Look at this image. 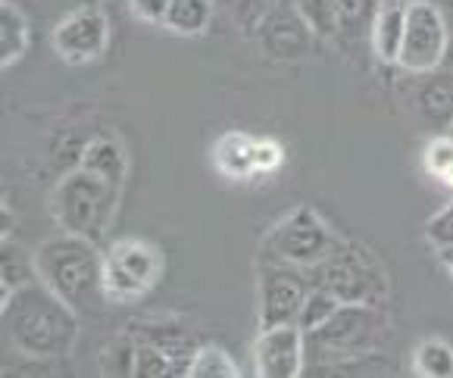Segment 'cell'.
I'll return each mask as SVG.
<instances>
[{
    "instance_id": "cell-26",
    "label": "cell",
    "mask_w": 453,
    "mask_h": 378,
    "mask_svg": "<svg viewBox=\"0 0 453 378\" xmlns=\"http://www.w3.org/2000/svg\"><path fill=\"white\" fill-rule=\"evenodd\" d=\"M422 166H426V173L432 175V179L444 181V185L450 181V175H453V135L450 132L428 141L426 150H422Z\"/></svg>"
},
{
    "instance_id": "cell-22",
    "label": "cell",
    "mask_w": 453,
    "mask_h": 378,
    "mask_svg": "<svg viewBox=\"0 0 453 378\" xmlns=\"http://www.w3.org/2000/svg\"><path fill=\"white\" fill-rule=\"evenodd\" d=\"M35 257H28L22 247H16L13 241L4 238L0 247V285H4V297H10L13 291H19L22 285L35 282Z\"/></svg>"
},
{
    "instance_id": "cell-13",
    "label": "cell",
    "mask_w": 453,
    "mask_h": 378,
    "mask_svg": "<svg viewBox=\"0 0 453 378\" xmlns=\"http://www.w3.org/2000/svg\"><path fill=\"white\" fill-rule=\"evenodd\" d=\"M213 166L226 179H254V175H260V138L247 132H226L213 144Z\"/></svg>"
},
{
    "instance_id": "cell-17",
    "label": "cell",
    "mask_w": 453,
    "mask_h": 378,
    "mask_svg": "<svg viewBox=\"0 0 453 378\" xmlns=\"http://www.w3.org/2000/svg\"><path fill=\"white\" fill-rule=\"evenodd\" d=\"M32 44V26L16 0H0V66H16Z\"/></svg>"
},
{
    "instance_id": "cell-14",
    "label": "cell",
    "mask_w": 453,
    "mask_h": 378,
    "mask_svg": "<svg viewBox=\"0 0 453 378\" xmlns=\"http://www.w3.org/2000/svg\"><path fill=\"white\" fill-rule=\"evenodd\" d=\"M197 347H166L157 341L134 338L132 378H185L188 359Z\"/></svg>"
},
{
    "instance_id": "cell-30",
    "label": "cell",
    "mask_w": 453,
    "mask_h": 378,
    "mask_svg": "<svg viewBox=\"0 0 453 378\" xmlns=\"http://www.w3.org/2000/svg\"><path fill=\"white\" fill-rule=\"evenodd\" d=\"M438 259H441V266H444L447 273L453 275V247H447V251H438Z\"/></svg>"
},
{
    "instance_id": "cell-4",
    "label": "cell",
    "mask_w": 453,
    "mask_h": 378,
    "mask_svg": "<svg viewBox=\"0 0 453 378\" xmlns=\"http://www.w3.org/2000/svg\"><path fill=\"white\" fill-rule=\"evenodd\" d=\"M341 244H344V238L332 232V226L319 212L310 206H297L269 228V235L263 238V259L310 273L328 257H334Z\"/></svg>"
},
{
    "instance_id": "cell-11",
    "label": "cell",
    "mask_w": 453,
    "mask_h": 378,
    "mask_svg": "<svg viewBox=\"0 0 453 378\" xmlns=\"http://www.w3.org/2000/svg\"><path fill=\"white\" fill-rule=\"evenodd\" d=\"M307 335L297 326L260 328L254 341V378H300L307 366Z\"/></svg>"
},
{
    "instance_id": "cell-20",
    "label": "cell",
    "mask_w": 453,
    "mask_h": 378,
    "mask_svg": "<svg viewBox=\"0 0 453 378\" xmlns=\"http://www.w3.org/2000/svg\"><path fill=\"white\" fill-rule=\"evenodd\" d=\"M419 110L428 122H438L441 128H450L453 122V79L444 73H432L419 91Z\"/></svg>"
},
{
    "instance_id": "cell-19",
    "label": "cell",
    "mask_w": 453,
    "mask_h": 378,
    "mask_svg": "<svg viewBox=\"0 0 453 378\" xmlns=\"http://www.w3.org/2000/svg\"><path fill=\"white\" fill-rule=\"evenodd\" d=\"M213 0H173L166 13V28L181 38H194L203 35L213 22Z\"/></svg>"
},
{
    "instance_id": "cell-3",
    "label": "cell",
    "mask_w": 453,
    "mask_h": 378,
    "mask_svg": "<svg viewBox=\"0 0 453 378\" xmlns=\"http://www.w3.org/2000/svg\"><path fill=\"white\" fill-rule=\"evenodd\" d=\"M119 197V185L75 166L50 191V216L63 232L88 238L100 247V241L107 238V232L113 228Z\"/></svg>"
},
{
    "instance_id": "cell-16",
    "label": "cell",
    "mask_w": 453,
    "mask_h": 378,
    "mask_svg": "<svg viewBox=\"0 0 453 378\" xmlns=\"http://www.w3.org/2000/svg\"><path fill=\"white\" fill-rule=\"evenodd\" d=\"M79 166L94 175H100V179L113 181V185L126 188L128 153H126V147H122V141L113 138V135H97V138L88 141V144L81 147Z\"/></svg>"
},
{
    "instance_id": "cell-25",
    "label": "cell",
    "mask_w": 453,
    "mask_h": 378,
    "mask_svg": "<svg viewBox=\"0 0 453 378\" xmlns=\"http://www.w3.org/2000/svg\"><path fill=\"white\" fill-rule=\"evenodd\" d=\"M291 4L310 22L316 38H334L338 35V0H291Z\"/></svg>"
},
{
    "instance_id": "cell-12",
    "label": "cell",
    "mask_w": 453,
    "mask_h": 378,
    "mask_svg": "<svg viewBox=\"0 0 453 378\" xmlns=\"http://www.w3.org/2000/svg\"><path fill=\"white\" fill-rule=\"evenodd\" d=\"M257 44L273 57V60H300L307 57L310 47H313L316 32L310 28V22L297 13L291 0H281L279 7H273L263 22L254 32Z\"/></svg>"
},
{
    "instance_id": "cell-32",
    "label": "cell",
    "mask_w": 453,
    "mask_h": 378,
    "mask_svg": "<svg viewBox=\"0 0 453 378\" xmlns=\"http://www.w3.org/2000/svg\"><path fill=\"white\" fill-rule=\"evenodd\" d=\"M447 132H450V135H453V122H450V128H447Z\"/></svg>"
},
{
    "instance_id": "cell-27",
    "label": "cell",
    "mask_w": 453,
    "mask_h": 378,
    "mask_svg": "<svg viewBox=\"0 0 453 378\" xmlns=\"http://www.w3.org/2000/svg\"><path fill=\"white\" fill-rule=\"evenodd\" d=\"M279 4L281 0H228V7H232L238 26L250 35L257 32V26L263 22V16H266L273 7H279Z\"/></svg>"
},
{
    "instance_id": "cell-1",
    "label": "cell",
    "mask_w": 453,
    "mask_h": 378,
    "mask_svg": "<svg viewBox=\"0 0 453 378\" xmlns=\"http://www.w3.org/2000/svg\"><path fill=\"white\" fill-rule=\"evenodd\" d=\"M4 335L10 351L32 359L66 357L79 344V312L63 304L50 288L38 279L22 285L10 297H4Z\"/></svg>"
},
{
    "instance_id": "cell-6",
    "label": "cell",
    "mask_w": 453,
    "mask_h": 378,
    "mask_svg": "<svg viewBox=\"0 0 453 378\" xmlns=\"http://www.w3.org/2000/svg\"><path fill=\"white\" fill-rule=\"evenodd\" d=\"M163 279V253L144 238H119L104 251V291L110 304H134Z\"/></svg>"
},
{
    "instance_id": "cell-31",
    "label": "cell",
    "mask_w": 453,
    "mask_h": 378,
    "mask_svg": "<svg viewBox=\"0 0 453 378\" xmlns=\"http://www.w3.org/2000/svg\"><path fill=\"white\" fill-rule=\"evenodd\" d=\"M447 185H450V191H453V175H450V181H447Z\"/></svg>"
},
{
    "instance_id": "cell-15",
    "label": "cell",
    "mask_w": 453,
    "mask_h": 378,
    "mask_svg": "<svg viewBox=\"0 0 453 378\" xmlns=\"http://www.w3.org/2000/svg\"><path fill=\"white\" fill-rule=\"evenodd\" d=\"M407 0H381L379 13H375L372 32V50L381 63H391L397 66L400 47H403V35H407Z\"/></svg>"
},
{
    "instance_id": "cell-24",
    "label": "cell",
    "mask_w": 453,
    "mask_h": 378,
    "mask_svg": "<svg viewBox=\"0 0 453 378\" xmlns=\"http://www.w3.org/2000/svg\"><path fill=\"white\" fill-rule=\"evenodd\" d=\"M341 300L334 297L332 291H326V288H310L307 300H303V306H300V316H297V328L303 335L316 332V328H322L328 322V319L338 312Z\"/></svg>"
},
{
    "instance_id": "cell-28",
    "label": "cell",
    "mask_w": 453,
    "mask_h": 378,
    "mask_svg": "<svg viewBox=\"0 0 453 378\" xmlns=\"http://www.w3.org/2000/svg\"><path fill=\"white\" fill-rule=\"evenodd\" d=\"M426 241L434 247V251L453 247V200L447 206H441L432 220L426 222Z\"/></svg>"
},
{
    "instance_id": "cell-21",
    "label": "cell",
    "mask_w": 453,
    "mask_h": 378,
    "mask_svg": "<svg viewBox=\"0 0 453 378\" xmlns=\"http://www.w3.org/2000/svg\"><path fill=\"white\" fill-rule=\"evenodd\" d=\"M413 372L419 378H453V344L444 338H422L413 351Z\"/></svg>"
},
{
    "instance_id": "cell-29",
    "label": "cell",
    "mask_w": 453,
    "mask_h": 378,
    "mask_svg": "<svg viewBox=\"0 0 453 378\" xmlns=\"http://www.w3.org/2000/svg\"><path fill=\"white\" fill-rule=\"evenodd\" d=\"M128 13L147 26H166V13L173 0H126Z\"/></svg>"
},
{
    "instance_id": "cell-23",
    "label": "cell",
    "mask_w": 453,
    "mask_h": 378,
    "mask_svg": "<svg viewBox=\"0 0 453 378\" xmlns=\"http://www.w3.org/2000/svg\"><path fill=\"white\" fill-rule=\"evenodd\" d=\"M379 7L381 0H338V35L341 38L369 35Z\"/></svg>"
},
{
    "instance_id": "cell-7",
    "label": "cell",
    "mask_w": 453,
    "mask_h": 378,
    "mask_svg": "<svg viewBox=\"0 0 453 378\" xmlns=\"http://www.w3.org/2000/svg\"><path fill=\"white\" fill-rule=\"evenodd\" d=\"M381 328H385V316L379 312V306L341 304L326 326L307 335V357L316 353L319 359L332 363V359L366 353L381 338Z\"/></svg>"
},
{
    "instance_id": "cell-10",
    "label": "cell",
    "mask_w": 453,
    "mask_h": 378,
    "mask_svg": "<svg viewBox=\"0 0 453 378\" xmlns=\"http://www.w3.org/2000/svg\"><path fill=\"white\" fill-rule=\"evenodd\" d=\"M54 53L69 66H88L100 60L110 47V16L107 10L85 4L63 16L50 32Z\"/></svg>"
},
{
    "instance_id": "cell-5",
    "label": "cell",
    "mask_w": 453,
    "mask_h": 378,
    "mask_svg": "<svg viewBox=\"0 0 453 378\" xmlns=\"http://www.w3.org/2000/svg\"><path fill=\"white\" fill-rule=\"evenodd\" d=\"M310 285L332 291L341 304H372L379 306L388 294V279L379 259L363 244L344 241L334 257L307 273Z\"/></svg>"
},
{
    "instance_id": "cell-8",
    "label": "cell",
    "mask_w": 453,
    "mask_h": 378,
    "mask_svg": "<svg viewBox=\"0 0 453 378\" xmlns=\"http://www.w3.org/2000/svg\"><path fill=\"white\" fill-rule=\"evenodd\" d=\"M450 44V26L434 0H410L407 7V35L400 47L397 66L410 75H432L441 69Z\"/></svg>"
},
{
    "instance_id": "cell-2",
    "label": "cell",
    "mask_w": 453,
    "mask_h": 378,
    "mask_svg": "<svg viewBox=\"0 0 453 378\" xmlns=\"http://www.w3.org/2000/svg\"><path fill=\"white\" fill-rule=\"evenodd\" d=\"M32 257L35 275L41 285L50 288L79 316H91V312L104 310V304H107L104 251L94 241L63 232L57 238H47Z\"/></svg>"
},
{
    "instance_id": "cell-18",
    "label": "cell",
    "mask_w": 453,
    "mask_h": 378,
    "mask_svg": "<svg viewBox=\"0 0 453 378\" xmlns=\"http://www.w3.org/2000/svg\"><path fill=\"white\" fill-rule=\"evenodd\" d=\"M185 378H244L238 359L222 344H197L188 359Z\"/></svg>"
},
{
    "instance_id": "cell-33",
    "label": "cell",
    "mask_w": 453,
    "mask_h": 378,
    "mask_svg": "<svg viewBox=\"0 0 453 378\" xmlns=\"http://www.w3.org/2000/svg\"><path fill=\"white\" fill-rule=\"evenodd\" d=\"M407 4H410V0H407Z\"/></svg>"
},
{
    "instance_id": "cell-9",
    "label": "cell",
    "mask_w": 453,
    "mask_h": 378,
    "mask_svg": "<svg viewBox=\"0 0 453 378\" xmlns=\"http://www.w3.org/2000/svg\"><path fill=\"white\" fill-rule=\"evenodd\" d=\"M310 288L313 285L303 269L260 259V273H257V322L260 328L297 326L300 306L307 300Z\"/></svg>"
}]
</instances>
